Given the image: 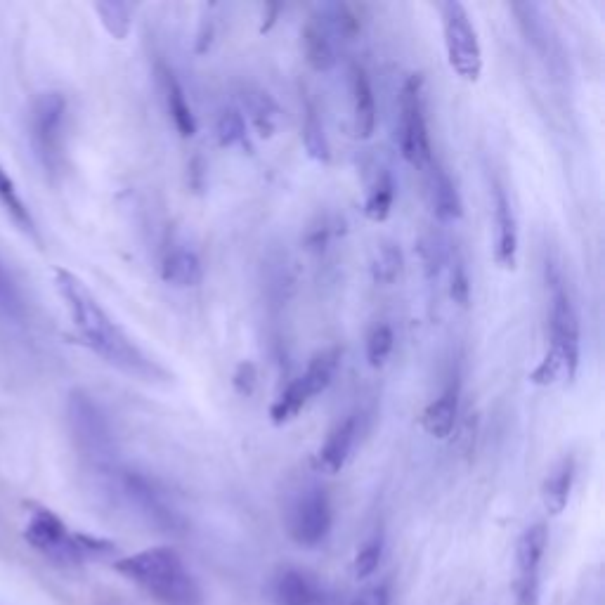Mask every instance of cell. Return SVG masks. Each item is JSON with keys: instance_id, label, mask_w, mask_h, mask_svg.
Instances as JSON below:
<instances>
[{"instance_id": "6da1fadb", "label": "cell", "mask_w": 605, "mask_h": 605, "mask_svg": "<svg viewBox=\"0 0 605 605\" xmlns=\"http://www.w3.org/2000/svg\"><path fill=\"white\" fill-rule=\"evenodd\" d=\"M55 289L69 312L71 324H74L81 343L90 353L100 357L104 364H109L116 372L138 381L156 383L171 379L166 369L159 362H154L126 334V329L102 308L100 301H97L95 294L88 289L81 277H76L74 272L64 268H57Z\"/></svg>"}, {"instance_id": "7a4b0ae2", "label": "cell", "mask_w": 605, "mask_h": 605, "mask_svg": "<svg viewBox=\"0 0 605 605\" xmlns=\"http://www.w3.org/2000/svg\"><path fill=\"white\" fill-rule=\"evenodd\" d=\"M546 284H549V346L542 362L530 374L535 386H556L561 381H572L580 369L582 355L580 312L554 260L551 263L546 260Z\"/></svg>"}, {"instance_id": "3957f363", "label": "cell", "mask_w": 605, "mask_h": 605, "mask_svg": "<svg viewBox=\"0 0 605 605\" xmlns=\"http://www.w3.org/2000/svg\"><path fill=\"white\" fill-rule=\"evenodd\" d=\"M114 570L159 605H204L197 580L173 546H149L116 558Z\"/></svg>"}, {"instance_id": "277c9868", "label": "cell", "mask_w": 605, "mask_h": 605, "mask_svg": "<svg viewBox=\"0 0 605 605\" xmlns=\"http://www.w3.org/2000/svg\"><path fill=\"white\" fill-rule=\"evenodd\" d=\"M24 539L50 563L64 568L104 561L116 556V544L109 539L71 530L64 520L50 509H34L24 525Z\"/></svg>"}, {"instance_id": "5b68a950", "label": "cell", "mask_w": 605, "mask_h": 605, "mask_svg": "<svg viewBox=\"0 0 605 605\" xmlns=\"http://www.w3.org/2000/svg\"><path fill=\"white\" fill-rule=\"evenodd\" d=\"M69 102L57 90L34 97L29 107V145L36 164L50 180H60L67 171Z\"/></svg>"}, {"instance_id": "8992f818", "label": "cell", "mask_w": 605, "mask_h": 605, "mask_svg": "<svg viewBox=\"0 0 605 605\" xmlns=\"http://www.w3.org/2000/svg\"><path fill=\"white\" fill-rule=\"evenodd\" d=\"M67 424L78 454L100 471H107L114 461V428L88 390H71L67 400Z\"/></svg>"}, {"instance_id": "52a82bcc", "label": "cell", "mask_w": 605, "mask_h": 605, "mask_svg": "<svg viewBox=\"0 0 605 605\" xmlns=\"http://www.w3.org/2000/svg\"><path fill=\"white\" fill-rule=\"evenodd\" d=\"M440 19L447 62H450L452 71L464 81L476 83L483 74V48H480L478 31L466 5L459 0L440 3Z\"/></svg>"}, {"instance_id": "ba28073f", "label": "cell", "mask_w": 605, "mask_h": 605, "mask_svg": "<svg viewBox=\"0 0 605 605\" xmlns=\"http://www.w3.org/2000/svg\"><path fill=\"white\" fill-rule=\"evenodd\" d=\"M400 123H398V142L400 152L407 164L419 171H426L433 164L431 133H428L426 102H424V78L412 74L402 83L400 90Z\"/></svg>"}, {"instance_id": "9c48e42d", "label": "cell", "mask_w": 605, "mask_h": 605, "mask_svg": "<svg viewBox=\"0 0 605 605\" xmlns=\"http://www.w3.org/2000/svg\"><path fill=\"white\" fill-rule=\"evenodd\" d=\"M116 487H119V494L126 499L130 509L152 528L168 532V535H178L185 528V520H182L178 509L168 502L166 492L152 478H147L145 473L133 471V468H121V471H116Z\"/></svg>"}, {"instance_id": "30bf717a", "label": "cell", "mask_w": 605, "mask_h": 605, "mask_svg": "<svg viewBox=\"0 0 605 605\" xmlns=\"http://www.w3.org/2000/svg\"><path fill=\"white\" fill-rule=\"evenodd\" d=\"M334 528V509L329 492L320 485H308L301 490L286 511V530L298 546L315 549L327 542Z\"/></svg>"}, {"instance_id": "8fae6325", "label": "cell", "mask_w": 605, "mask_h": 605, "mask_svg": "<svg viewBox=\"0 0 605 605\" xmlns=\"http://www.w3.org/2000/svg\"><path fill=\"white\" fill-rule=\"evenodd\" d=\"M546 546H549V528L544 523L530 525L516 544V596L518 605H537L539 575Z\"/></svg>"}, {"instance_id": "7c38bea8", "label": "cell", "mask_w": 605, "mask_h": 605, "mask_svg": "<svg viewBox=\"0 0 605 605\" xmlns=\"http://www.w3.org/2000/svg\"><path fill=\"white\" fill-rule=\"evenodd\" d=\"M270 594L275 605H327L329 596L317 577L301 568H279L272 577Z\"/></svg>"}, {"instance_id": "4fadbf2b", "label": "cell", "mask_w": 605, "mask_h": 605, "mask_svg": "<svg viewBox=\"0 0 605 605\" xmlns=\"http://www.w3.org/2000/svg\"><path fill=\"white\" fill-rule=\"evenodd\" d=\"M494 225H497L494 260L499 263V268L513 270L518 263V218L513 211L511 197L499 182H494Z\"/></svg>"}, {"instance_id": "5bb4252c", "label": "cell", "mask_w": 605, "mask_h": 605, "mask_svg": "<svg viewBox=\"0 0 605 605\" xmlns=\"http://www.w3.org/2000/svg\"><path fill=\"white\" fill-rule=\"evenodd\" d=\"M459 400H461V379L459 374H452L450 381H447V386L442 388V393L424 409V416H421V424H424L426 433L431 435V438L435 440L450 438L459 419Z\"/></svg>"}, {"instance_id": "9a60e30c", "label": "cell", "mask_w": 605, "mask_h": 605, "mask_svg": "<svg viewBox=\"0 0 605 605\" xmlns=\"http://www.w3.org/2000/svg\"><path fill=\"white\" fill-rule=\"evenodd\" d=\"M357 435H360V421H357V414H348L346 419L338 421V424L331 428L327 440L317 452V464H320L322 471L327 473H341L346 464L353 457Z\"/></svg>"}, {"instance_id": "2e32d148", "label": "cell", "mask_w": 605, "mask_h": 605, "mask_svg": "<svg viewBox=\"0 0 605 605\" xmlns=\"http://www.w3.org/2000/svg\"><path fill=\"white\" fill-rule=\"evenodd\" d=\"M350 93H353V130L360 140L374 138L376 133V97L372 81H369L367 71L360 64H355L350 71Z\"/></svg>"}, {"instance_id": "e0dca14e", "label": "cell", "mask_w": 605, "mask_h": 605, "mask_svg": "<svg viewBox=\"0 0 605 605\" xmlns=\"http://www.w3.org/2000/svg\"><path fill=\"white\" fill-rule=\"evenodd\" d=\"M159 81L161 90H164L166 112L171 116L173 128L178 130L180 138H194L197 135V116H194L190 102H187L185 88L180 86L178 76L173 74L171 67L159 64Z\"/></svg>"}, {"instance_id": "ac0fdd59", "label": "cell", "mask_w": 605, "mask_h": 605, "mask_svg": "<svg viewBox=\"0 0 605 605\" xmlns=\"http://www.w3.org/2000/svg\"><path fill=\"white\" fill-rule=\"evenodd\" d=\"M575 473H577V461L572 454H565L551 466L549 476L542 483V502L549 516H561L568 509L572 485H575Z\"/></svg>"}, {"instance_id": "d6986e66", "label": "cell", "mask_w": 605, "mask_h": 605, "mask_svg": "<svg viewBox=\"0 0 605 605\" xmlns=\"http://www.w3.org/2000/svg\"><path fill=\"white\" fill-rule=\"evenodd\" d=\"M31 305L26 298V291L19 282L15 272L3 258H0V322L12 324V327H22L29 322Z\"/></svg>"}, {"instance_id": "ffe728a7", "label": "cell", "mask_w": 605, "mask_h": 605, "mask_svg": "<svg viewBox=\"0 0 605 605\" xmlns=\"http://www.w3.org/2000/svg\"><path fill=\"white\" fill-rule=\"evenodd\" d=\"M161 279L175 286V289H192L204 279V265H201V258L192 249L173 246L161 260Z\"/></svg>"}, {"instance_id": "44dd1931", "label": "cell", "mask_w": 605, "mask_h": 605, "mask_svg": "<svg viewBox=\"0 0 605 605\" xmlns=\"http://www.w3.org/2000/svg\"><path fill=\"white\" fill-rule=\"evenodd\" d=\"M428 173V192H431V204L435 216L440 220H459L464 216V204H461L459 190L450 178V173L442 168L438 161L433 159V164L426 168Z\"/></svg>"}, {"instance_id": "7402d4cb", "label": "cell", "mask_w": 605, "mask_h": 605, "mask_svg": "<svg viewBox=\"0 0 605 605\" xmlns=\"http://www.w3.org/2000/svg\"><path fill=\"white\" fill-rule=\"evenodd\" d=\"M303 50L305 60L315 71H329L336 64V50L334 41H331L329 26L322 19L312 17L308 24L303 26Z\"/></svg>"}, {"instance_id": "603a6c76", "label": "cell", "mask_w": 605, "mask_h": 605, "mask_svg": "<svg viewBox=\"0 0 605 605\" xmlns=\"http://www.w3.org/2000/svg\"><path fill=\"white\" fill-rule=\"evenodd\" d=\"M0 208H3L5 216H8L12 223H15L19 230L26 234V237L36 239V242L41 239L34 213H31L29 206H26L24 197L17 190L15 180L10 178L8 171H5L3 166H0Z\"/></svg>"}, {"instance_id": "cb8c5ba5", "label": "cell", "mask_w": 605, "mask_h": 605, "mask_svg": "<svg viewBox=\"0 0 605 605\" xmlns=\"http://www.w3.org/2000/svg\"><path fill=\"white\" fill-rule=\"evenodd\" d=\"M338 367H341V350H338L336 346L324 348V350H320V353L312 355V360L308 362V367H305V372L298 376L305 386V390H308L310 398L324 393V390L334 383Z\"/></svg>"}, {"instance_id": "d4e9b609", "label": "cell", "mask_w": 605, "mask_h": 605, "mask_svg": "<svg viewBox=\"0 0 605 605\" xmlns=\"http://www.w3.org/2000/svg\"><path fill=\"white\" fill-rule=\"evenodd\" d=\"M395 204V180L388 168H379L364 199V216L372 223H386Z\"/></svg>"}, {"instance_id": "484cf974", "label": "cell", "mask_w": 605, "mask_h": 605, "mask_svg": "<svg viewBox=\"0 0 605 605\" xmlns=\"http://www.w3.org/2000/svg\"><path fill=\"white\" fill-rule=\"evenodd\" d=\"M244 102H246V112L251 116L253 128L258 130L260 138H272L277 130V104L268 93L258 88H249L244 90Z\"/></svg>"}, {"instance_id": "4316f807", "label": "cell", "mask_w": 605, "mask_h": 605, "mask_svg": "<svg viewBox=\"0 0 605 605\" xmlns=\"http://www.w3.org/2000/svg\"><path fill=\"white\" fill-rule=\"evenodd\" d=\"M310 400L312 398L308 395V390H305L301 379L296 376L294 381L286 383V388L277 395V400L272 402V407H270L272 424L284 426V424H289V421H294L296 416L301 414L305 407H308Z\"/></svg>"}, {"instance_id": "83f0119b", "label": "cell", "mask_w": 605, "mask_h": 605, "mask_svg": "<svg viewBox=\"0 0 605 605\" xmlns=\"http://www.w3.org/2000/svg\"><path fill=\"white\" fill-rule=\"evenodd\" d=\"M303 145L310 159L320 161V164H329L331 161V147L324 133L322 116L312 102L305 104V121H303Z\"/></svg>"}, {"instance_id": "f1b7e54d", "label": "cell", "mask_w": 605, "mask_h": 605, "mask_svg": "<svg viewBox=\"0 0 605 605\" xmlns=\"http://www.w3.org/2000/svg\"><path fill=\"white\" fill-rule=\"evenodd\" d=\"M402 251L395 242H381L372 260V277L376 284H395L402 275Z\"/></svg>"}, {"instance_id": "f546056e", "label": "cell", "mask_w": 605, "mask_h": 605, "mask_svg": "<svg viewBox=\"0 0 605 605\" xmlns=\"http://www.w3.org/2000/svg\"><path fill=\"white\" fill-rule=\"evenodd\" d=\"M95 12L102 19V26L116 41H123L133 26V8L128 3H95Z\"/></svg>"}, {"instance_id": "4dcf8cb0", "label": "cell", "mask_w": 605, "mask_h": 605, "mask_svg": "<svg viewBox=\"0 0 605 605\" xmlns=\"http://www.w3.org/2000/svg\"><path fill=\"white\" fill-rule=\"evenodd\" d=\"M383 558V535L381 532H376L374 537H369L367 542L360 546V551H357L355 561H353V572L357 580H367V577H372L376 570H379Z\"/></svg>"}, {"instance_id": "1f68e13d", "label": "cell", "mask_w": 605, "mask_h": 605, "mask_svg": "<svg viewBox=\"0 0 605 605\" xmlns=\"http://www.w3.org/2000/svg\"><path fill=\"white\" fill-rule=\"evenodd\" d=\"M218 142L223 147H237V145H246V119L244 114L239 112V109H225L223 114H220L218 126Z\"/></svg>"}, {"instance_id": "d6a6232c", "label": "cell", "mask_w": 605, "mask_h": 605, "mask_svg": "<svg viewBox=\"0 0 605 605\" xmlns=\"http://www.w3.org/2000/svg\"><path fill=\"white\" fill-rule=\"evenodd\" d=\"M395 346V334L388 324H376L367 336V360L374 369H379L386 364V360L393 353Z\"/></svg>"}, {"instance_id": "836d02e7", "label": "cell", "mask_w": 605, "mask_h": 605, "mask_svg": "<svg viewBox=\"0 0 605 605\" xmlns=\"http://www.w3.org/2000/svg\"><path fill=\"white\" fill-rule=\"evenodd\" d=\"M450 296L452 301L466 308L471 303V277H468L466 260L461 253L454 249L452 253V268H450Z\"/></svg>"}, {"instance_id": "e575fe53", "label": "cell", "mask_w": 605, "mask_h": 605, "mask_svg": "<svg viewBox=\"0 0 605 605\" xmlns=\"http://www.w3.org/2000/svg\"><path fill=\"white\" fill-rule=\"evenodd\" d=\"M327 12H329V19H324V24L331 26L336 34H341L346 38H353V36L360 34L362 22H360V17H357L353 5L336 3V5H329Z\"/></svg>"}, {"instance_id": "d590c367", "label": "cell", "mask_w": 605, "mask_h": 605, "mask_svg": "<svg viewBox=\"0 0 605 605\" xmlns=\"http://www.w3.org/2000/svg\"><path fill=\"white\" fill-rule=\"evenodd\" d=\"M258 386V367L251 360H244L237 364V369H234L232 374V388L237 390L242 398H251L253 393H256Z\"/></svg>"}, {"instance_id": "8d00e7d4", "label": "cell", "mask_w": 605, "mask_h": 605, "mask_svg": "<svg viewBox=\"0 0 605 605\" xmlns=\"http://www.w3.org/2000/svg\"><path fill=\"white\" fill-rule=\"evenodd\" d=\"M348 605H390V587L388 582L374 584V587L362 589Z\"/></svg>"}, {"instance_id": "74e56055", "label": "cell", "mask_w": 605, "mask_h": 605, "mask_svg": "<svg viewBox=\"0 0 605 605\" xmlns=\"http://www.w3.org/2000/svg\"><path fill=\"white\" fill-rule=\"evenodd\" d=\"M211 41H213V22L204 19V24H201V31H199V38H197V52H206Z\"/></svg>"}, {"instance_id": "f35d334b", "label": "cell", "mask_w": 605, "mask_h": 605, "mask_svg": "<svg viewBox=\"0 0 605 605\" xmlns=\"http://www.w3.org/2000/svg\"><path fill=\"white\" fill-rule=\"evenodd\" d=\"M192 187L194 190H201V185H204V182H201V178H204V164H201V159L197 156V159L192 161Z\"/></svg>"}, {"instance_id": "ab89813d", "label": "cell", "mask_w": 605, "mask_h": 605, "mask_svg": "<svg viewBox=\"0 0 605 605\" xmlns=\"http://www.w3.org/2000/svg\"><path fill=\"white\" fill-rule=\"evenodd\" d=\"M265 10H270V15H268V22L260 26V34H268V31L272 29V24L277 22V15H279V12H282V5H268V8H265Z\"/></svg>"}]
</instances>
